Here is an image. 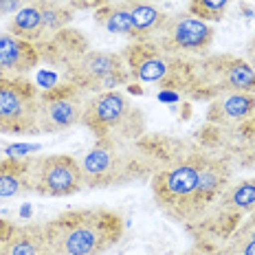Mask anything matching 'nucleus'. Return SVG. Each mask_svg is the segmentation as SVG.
Listing matches in <instances>:
<instances>
[{
	"label": "nucleus",
	"instance_id": "f257e3e1",
	"mask_svg": "<svg viewBox=\"0 0 255 255\" xmlns=\"http://www.w3.org/2000/svg\"><path fill=\"white\" fill-rule=\"evenodd\" d=\"M49 255H104L124 238V220L106 207L68 209L44 222Z\"/></svg>",
	"mask_w": 255,
	"mask_h": 255
},
{
	"label": "nucleus",
	"instance_id": "f03ea898",
	"mask_svg": "<svg viewBox=\"0 0 255 255\" xmlns=\"http://www.w3.org/2000/svg\"><path fill=\"white\" fill-rule=\"evenodd\" d=\"M152 141H113L97 139L95 145L79 161L84 187L102 189L134 183L156 172L158 156L154 154Z\"/></svg>",
	"mask_w": 255,
	"mask_h": 255
},
{
	"label": "nucleus",
	"instance_id": "7ed1b4c3",
	"mask_svg": "<svg viewBox=\"0 0 255 255\" xmlns=\"http://www.w3.org/2000/svg\"><path fill=\"white\" fill-rule=\"evenodd\" d=\"M203 147H185L167 156L165 165L152 174V194L158 209L169 218L189 225L200 216L198 174Z\"/></svg>",
	"mask_w": 255,
	"mask_h": 255
},
{
	"label": "nucleus",
	"instance_id": "20e7f679",
	"mask_svg": "<svg viewBox=\"0 0 255 255\" xmlns=\"http://www.w3.org/2000/svg\"><path fill=\"white\" fill-rule=\"evenodd\" d=\"M128 68V84H156L163 90L187 93L194 73V60L174 57L156 40H132L119 53Z\"/></svg>",
	"mask_w": 255,
	"mask_h": 255
},
{
	"label": "nucleus",
	"instance_id": "39448f33",
	"mask_svg": "<svg viewBox=\"0 0 255 255\" xmlns=\"http://www.w3.org/2000/svg\"><path fill=\"white\" fill-rule=\"evenodd\" d=\"M229 93L255 95V71L244 57L218 53L194 60V73L187 86V97L194 102H214Z\"/></svg>",
	"mask_w": 255,
	"mask_h": 255
},
{
	"label": "nucleus",
	"instance_id": "423d86ee",
	"mask_svg": "<svg viewBox=\"0 0 255 255\" xmlns=\"http://www.w3.org/2000/svg\"><path fill=\"white\" fill-rule=\"evenodd\" d=\"M82 126H86L95 139L136 141L145 134V117L119 90L90 95L84 106Z\"/></svg>",
	"mask_w": 255,
	"mask_h": 255
},
{
	"label": "nucleus",
	"instance_id": "0eeeda50",
	"mask_svg": "<svg viewBox=\"0 0 255 255\" xmlns=\"http://www.w3.org/2000/svg\"><path fill=\"white\" fill-rule=\"evenodd\" d=\"M40 90L26 77H0V132L40 134L38 130Z\"/></svg>",
	"mask_w": 255,
	"mask_h": 255
},
{
	"label": "nucleus",
	"instance_id": "6e6552de",
	"mask_svg": "<svg viewBox=\"0 0 255 255\" xmlns=\"http://www.w3.org/2000/svg\"><path fill=\"white\" fill-rule=\"evenodd\" d=\"M64 77H66V82H73L86 95L117 90L119 86H128V82H130L126 62L119 53L90 49L66 68Z\"/></svg>",
	"mask_w": 255,
	"mask_h": 255
},
{
	"label": "nucleus",
	"instance_id": "1a4fd4ad",
	"mask_svg": "<svg viewBox=\"0 0 255 255\" xmlns=\"http://www.w3.org/2000/svg\"><path fill=\"white\" fill-rule=\"evenodd\" d=\"M86 99L88 95L66 79L46 90H40L38 130L44 134H57L82 124Z\"/></svg>",
	"mask_w": 255,
	"mask_h": 255
},
{
	"label": "nucleus",
	"instance_id": "9d476101",
	"mask_svg": "<svg viewBox=\"0 0 255 255\" xmlns=\"http://www.w3.org/2000/svg\"><path fill=\"white\" fill-rule=\"evenodd\" d=\"M31 194L40 196H73L84 189L79 161L71 154H49L29 158Z\"/></svg>",
	"mask_w": 255,
	"mask_h": 255
},
{
	"label": "nucleus",
	"instance_id": "9b49d317",
	"mask_svg": "<svg viewBox=\"0 0 255 255\" xmlns=\"http://www.w3.org/2000/svg\"><path fill=\"white\" fill-rule=\"evenodd\" d=\"M216 38V29L205 20L196 18L189 11L167 15L163 33L158 35V44L174 57H203Z\"/></svg>",
	"mask_w": 255,
	"mask_h": 255
},
{
	"label": "nucleus",
	"instance_id": "f8f14e48",
	"mask_svg": "<svg viewBox=\"0 0 255 255\" xmlns=\"http://www.w3.org/2000/svg\"><path fill=\"white\" fill-rule=\"evenodd\" d=\"M42 62L38 44L2 31L0 33V77H26Z\"/></svg>",
	"mask_w": 255,
	"mask_h": 255
},
{
	"label": "nucleus",
	"instance_id": "ddd939ff",
	"mask_svg": "<svg viewBox=\"0 0 255 255\" xmlns=\"http://www.w3.org/2000/svg\"><path fill=\"white\" fill-rule=\"evenodd\" d=\"M255 117V95L253 93H229L209 102L207 124L216 128H229L249 121Z\"/></svg>",
	"mask_w": 255,
	"mask_h": 255
},
{
	"label": "nucleus",
	"instance_id": "4468645a",
	"mask_svg": "<svg viewBox=\"0 0 255 255\" xmlns=\"http://www.w3.org/2000/svg\"><path fill=\"white\" fill-rule=\"evenodd\" d=\"M38 49H40L42 62L51 64V66L66 73V68L88 51V44H86V38L79 31L66 26L60 33L53 35L51 40H46L44 44H40Z\"/></svg>",
	"mask_w": 255,
	"mask_h": 255
},
{
	"label": "nucleus",
	"instance_id": "2eb2a0df",
	"mask_svg": "<svg viewBox=\"0 0 255 255\" xmlns=\"http://www.w3.org/2000/svg\"><path fill=\"white\" fill-rule=\"evenodd\" d=\"M117 4H124L128 15H130V24H132L130 40H158V35L165 29L169 13L161 11L152 2H132L130 0V2H117Z\"/></svg>",
	"mask_w": 255,
	"mask_h": 255
},
{
	"label": "nucleus",
	"instance_id": "dca6fc26",
	"mask_svg": "<svg viewBox=\"0 0 255 255\" xmlns=\"http://www.w3.org/2000/svg\"><path fill=\"white\" fill-rule=\"evenodd\" d=\"M0 255H49L44 225H13L0 247Z\"/></svg>",
	"mask_w": 255,
	"mask_h": 255
},
{
	"label": "nucleus",
	"instance_id": "f3484780",
	"mask_svg": "<svg viewBox=\"0 0 255 255\" xmlns=\"http://www.w3.org/2000/svg\"><path fill=\"white\" fill-rule=\"evenodd\" d=\"M31 194L29 185V158H4L0 161V200Z\"/></svg>",
	"mask_w": 255,
	"mask_h": 255
},
{
	"label": "nucleus",
	"instance_id": "a211bd4d",
	"mask_svg": "<svg viewBox=\"0 0 255 255\" xmlns=\"http://www.w3.org/2000/svg\"><path fill=\"white\" fill-rule=\"evenodd\" d=\"M207 255H255V211L244 218L225 240L209 247Z\"/></svg>",
	"mask_w": 255,
	"mask_h": 255
},
{
	"label": "nucleus",
	"instance_id": "6ab92c4d",
	"mask_svg": "<svg viewBox=\"0 0 255 255\" xmlns=\"http://www.w3.org/2000/svg\"><path fill=\"white\" fill-rule=\"evenodd\" d=\"M7 31L22 40L33 42V44H38V46L44 44L46 40H51V35L46 33V29H44V22H42V15L33 2L26 4L24 9H20L18 13H13Z\"/></svg>",
	"mask_w": 255,
	"mask_h": 255
},
{
	"label": "nucleus",
	"instance_id": "aec40b11",
	"mask_svg": "<svg viewBox=\"0 0 255 255\" xmlns=\"http://www.w3.org/2000/svg\"><path fill=\"white\" fill-rule=\"evenodd\" d=\"M95 18H97V22L102 24L106 31H110V33L132 38L130 15H128L124 4H104V7L95 9Z\"/></svg>",
	"mask_w": 255,
	"mask_h": 255
},
{
	"label": "nucleus",
	"instance_id": "412c9836",
	"mask_svg": "<svg viewBox=\"0 0 255 255\" xmlns=\"http://www.w3.org/2000/svg\"><path fill=\"white\" fill-rule=\"evenodd\" d=\"M233 0H189L187 11L205 22H220Z\"/></svg>",
	"mask_w": 255,
	"mask_h": 255
},
{
	"label": "nucleus",
	"instance_id": "4be33fe9",
	"mask_svg": "<svg viewBox=\"0 0 255 255\" xmlns=\"http://www.w3.org/2000/svg\"><path fill=\"white\" fill-rule=\"evenodd\" d=\"M31 2H33V0H0V18L18 13L20 9H24L26 4H31Z\"/></svg>",
	"mask_w": 255,
	"mask_h": 255
},
{
	"label": "nucleus",
	"instance_id": "5701e85b",
	"mask_svg": "<svg viewBox=\"0 0 255 255\" xmlns=\"http://www.w3.org/2000/svg\"><path fill=\"white\" fill-rule=\"evenodd\" d=\"M108 2V0H68V4H71L73 9H99L104 7V4Z\"/></svg>",
	"mask_w": 255,
	"mask_h": 255
},
{
	"label": "nucleus",
	"instance_id": "b1692460",
	"mask_svg": "<svg viewBox=\"0 0 255 255\" xmlns=\"http://www.w3.org/2000/svg\"><path fill=\"white\" fill-rule=\"evenodd\" d=\"M247 62L251 64L253 71H255V35L249 40V44H247Z\"/></svg>",
	"mask_w": 255,
	"mask_h": 255
},
{
	"label": "nucleus",
	"instance_id": "393cba45",
	"mask_svg": "<svg viewBox=\"0 0 255 255\" xmlns=\"http://www.w3.org/2000/svg\"><path fill=\"white\" fill-rule=\"evenodd\" d=\"M11 227H13V222H9V220H4V218H0V247H2V242H4V238H7V233L11 231Z\"/></svg>",
	"mask_w": 255,
	"mask_h": 255
},
{
	"label": "nucleus",
	"instance_id": "a878e982",
	"mask_svg": "<svg viewBox=\"0 0 255 255\" xmlns=\"http://www.w3.org/2000/svg\"><path fill=\"white\" fill-rule=\"evenodd\" d=\"M117 2H130V0H108L106 4H117ZM132 2H156V0H132Z\"/></svg>",
	"mask_w": 255,
	"mask_h": 255
}]
</instances>
